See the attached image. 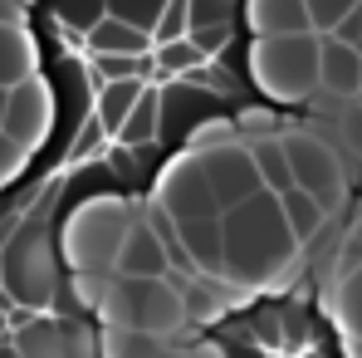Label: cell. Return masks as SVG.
Returning a JSON list of instances; mask_svg holds the SVG:
<instances>
[{
    "label": "cell",
    "mask_w": 362,
    "mask_h": 358,
    "mask_svg": "<svg viewBox=\"0 0 362 358\" xmlns=\"http://www.w3.org/2000/svg\"><path fill=\"white\" fill-rule=\"evenodd\" d=\"M196 344L211 358H353L313 275L206 314L196 324Z\"/></svg>",
    "instance_id": "1"
}]
</instances>
